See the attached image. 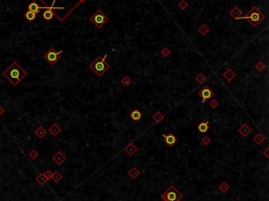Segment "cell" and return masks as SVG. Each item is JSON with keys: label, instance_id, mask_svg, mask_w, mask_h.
Listing matches in <instances>:
<instances>
[{"label": "cell", "instance_id": "cell-25", "mask_svg": "<svg viewBox=\"0 0 269 201\" xmlns=\"http://www.w3.org/2000/svg\"><path fill=\"white\" fill-rule=\"evenodd\" d=\"M52 179L54 180V182H56V183H58L59 181L62 179V175L60 174V173L58 172V171H56V172L53 173V177H52Z\"/></svg>", "mask_w": 269, "mask_h": 201}, {"label": "cell", "instance_id": "cell-3", "mask_svg": "<svg viewBox=\"0 0 269 201\" xmlns=\"http://www.w3.org/2000/svg\"><path fill=\"white\" fill-rule=\"evenodd\" d=\"M264 18L265 16L261 13L258 7H252L251 11L249 12L246 16H244V17H238L236 19H246V20H248L250 22V24H252L254 27H256Z\"/></svg>", "mask_w": 269, "mask_h": 201}, {"label": "cell", "instance_id": "cell-18", "mask_svg": "<svg viewBox=\"0 0 269 201\" xmlns=\"http://www.w3.org/2000/svg\"><path fill=\"white\" fill-rule=\"evenodd\" d=\"M35 135L38 137V138L42 139L43 137H44L45 135H46V130H45V129H44V127H43V126H39V127H38V129H37V130L35 131Z\"/></svg>", "mask_w": 269, "mask_h": 201}, {"label": "cell", "instance_id": "cell-32", "mask_svg": "<svg viewBox=\"0 0 269 201\" xmlns=\"http://www.w3.org/2000/svg\"><path fill=\"white\" fill-rule=\"evenodd\" d=\"M43 174H44V176H45V178H46L47 181L52 180V177H53V173H52L51 171H46V172L43 173Z\"/></svg>", "mask_w": 269, "mask_h": 201}, {"label": "cell", "instance_id": "cell-7", "mask_svg": "<svg viewBox=\"0 0 269 201\" xmlns=\"http://www.w3.org/2000/svg\"><path fill=\"white\" fill-rule=\"evenodd\" d=\"M199 95H200V97L202 98V102L204 103L206 100H208V99H211L212 97H214V92L211 91L210 89H209L208 86H205L204 89H202L200 91V93H199Z\"/></svg>", "mask_w": 269, "mask_h": 201}, {"label": "cell", "instance_id": "cell-19", "mask_svg": "<svg viewBox=\"0 0 269 201\" xmlns=\"http://www.w3.org/2000/svg\"><path fill=\"white\" fill-rule=\"evenodd\" d=\"M36 181H37V182L40 184V185H45V184H46V182H47L46 178H45V176H44V174H43V173H41V174H39L37 177H36Z\"/></svg>", "mask_w": 269, "mask_h": 201}, {"label": "cell", "instance_id": "cell-13", "mask_svg": "<svg viewBox=\"0 0 269 201\" xmlns=\"http://www.w3.org/2000/svg\"><path fill=\"white\" fill-rule=\"evenodd\" d=\"M239 133H240L243 137H247L250 133H251V129L244 123V124H242V126L239 129Z\"/></svg>", "mask_w": 269, "mask_h": 201}, {"label": "cell", "instance_id": "cell-35", "mask_svg": "<svg viewBox=\"0 0 269 201\" xmlns=\"http://www.w3.org/2000/svg\"><path fill=\"white\" fill-rule=\"evenodd\" d=\"M3 113H4V109H3V107L0 105V116H2Z\"/></svg>", "mask_w": 269, "mask_h": 201}, {"label": "cell", "instance_id": "cell-16", "mask_svg": "<svg viewBox=\"0 0 269 201\" xmlns=\"http://www.w3.org/2000/svg\"><path fill=\"white\" fill-rule=\"evenodd\" d=\"M27 9H29V12H33V13H35V14H38L39 12L41 11V9H43V7H39V5H38L36 2H32L31 4L27 7Z\"/></svg>", "mask_w": 269, "mask_h": 201}, {"label": "cell", "instance_id": "cell-22", "mask_svg": "<svg viewBox=\"0 0 269 201\" xmlns=\"http://www.w3.org/2000/svg\"><path fill=\"white\" fill-rule=\"evenodd\" d=\"M265 140H266V137H265L264 135H262V134H256V137H254V142H256L258 145L262 144V143L264 142Z\"/></svg>", "mask_w": 269, "mask_h": 201}, {"label": "cell", "instance_id": "cell-14", "mask_svg": "<svg viewBox=\"0 0 269 201\" xmlns=\"http://www.w3.org/2000/svg\"><path fill=\"white\" fill-rule=\"evenodd\" d=\"M223 77H224L225 79H226L228 82H230V81L232 80V79L236 77V74H234V72L232 71L231 69H227L226 71L224 72V74H223Z\"/></svg>", "mask_w": 269, "mask_h": 201}, {"label": "cell", "instance_id": "cell-17", "mask_svg": "<svg viewBox=\"0 0 269 201\" xmlns=\"http://www.w3.org/2000/svg\"><path fill=\"white\" fill-rule=\"evenodd\" d=\"M130 118L133 119V121H139L141 118H142V113H141L139 109H133V112L130 113Z\"/></svg>", "mask_w": 269, "mask_h": 201}, {"label": "cell", "instance_id": "cell-34", "mask_svg": "<svg viewBox=\"0 0 269 201\" xmlns=\"http://www.w3.org/2000/svg\"><path fill=\"white\" fill-rule=\"evenodd\" d=\"M199 31H200V32H201V33H202V34H203V35H205V34H206V33H207V31H208V29H207V27H201V29H200V30H199Z\"/></svg>", "mask_w": 269, "mask_h": 201}, {"label": "cell", "instance_id": "cell-11", "mask_svg": "<svg viewBox=\"0 0 269 201\" xmlns=\"http://www.w3.org/2000/svg\"><path fill=\"white\" fill-rule=\"evenodd\" d=\"M124 152L126 153L128 156H133V155L138 152V148H137L136 144H135L133 142H130L128 145H127V146H125Z\"/></svg>", "mask_w": 269, "mask_h": 201}, {"label": "cell", "instance_id": "cell-30", "mask_svg": "<svg viewBox=\"0 0 269 201\" xmlns=\"http://www.w3.org/2000/svg\"><path fill=\"white\" fill-rule=\"evenodd\" d=\"M29 158H31L32 160H35V159L39 156V153H38L37 151H32V152L29 153Z\"/></svg>", "mask_w": 269, "mask_h": 201}, {"label": "cell", "instance_id": "cell-9", "mask_svg": "<svg viewBox=\"0 0 269 201\" xmlns=\"http://www.w3.org/2000/svg\"><path fill=\"white\" fill-rule=\"evenodd\" d=\"M162 137H163V139H164L165 144L168 145V146H174V145L177 143V141H178V138H177V136H175L174 134L162 135Z\"/></svg>", "mask_w": 269, "mask_h": 201}, {"label": "cell", "instance_id": "cell-31", "mask_svg": "<svg viewBox=\"0 0 269 201\" xmlns=\"http://www.w3.org/2000/svg\"><path fill=\"white\" fill-rule=\"evenodd\" d=\"M201 142H202V144H204V145H208L209 143L211 142V140H210V138H209L208 136H204Z\"/></svg>", "mask_w": 269, "mask_h": 201}, {"label": "cell", "instance_id": "cell-36", "mask_svg": "<svg viewBox=\"0 0 269 201\" xmlns=\"http://www.w3.org/2000/svg\"><path fill=\"white\" fill-rule=\"evenodd\" d=\"M265 156H266V158H268V149H266V150H265Z\"/></svg>", "mask_w": 269, "mask_h": 201}, {"label": "cell", "instance_id": "cell-21", "mask_svg": "<svg viewBox=\"0 0 269 201\" xmlns=\"http://www.w3.org/2000/svg\"><path fill=\"white\" fill-rule=\"evenodd\" d=\"M163 119H164V116H163V114H161L160 111H157V112L155 113V115L153 116V120L156 123H160Z\"/></svg>", "mask_w": 269, "mask_h": 201}, {"label": "cell", "instance_id": "cell-8", "mask_svg": "<svg viewBox=\"0 0 269 201\" xmlns=\"http://www.w3.org/2000/svg\"><path fill=\"white\" fill-rule=\"evenodd\" d=\"M55 2H56V0H54V1H53V4H52V7H46V10H45V11L43 12L42 17L44 18L45 20H51V19L54 17V16H56L55 14H54V12H53V10H54V9H56V10H62V9H63V7H54V3H55ZM56 17H57V16H56Z\"/></svg>", "mask_w": 269, "mask_h": 201}, {"label": "cell", "instance_id": "cell-12", "mask_svg": "<svg viewBox=\"0 0 269 201\" xmlns=\"http://www.w3.org/2000/svg\"><path fill=\"white\" fill-rule=\"evenodd\" d=\"M60 132H61V127L59 126L57 123H54V124H52L51 126H49V133L52 135V136H54V137H56L57 135L60 134Z\"/></svg>", "mask_w": 269, "mask_h": 201}, {"label": "cell", "instance_id": "cell-27", "mask_svg": "<svg viewBox=\"0 0 269 201\" xmlns=\"http://www.w3.org/2000/svg\"><path fill=\"white\" fill-rule=\"evenodd\" d=\"M196 80L198 81L199 83H201V84H202L203 82H205V81H206V76H205L203 73H200V74H198L196 76Z\"/></svg>", "mask_w": 269, "mask_h": 201}, {"label": "cell", "instance_id": "cell-20", "mask_svg": "<svg viewBox=\"0 0 269 201\" xmlns=\"http://www.w3.org/2000/svg\"><path fill=\"white\" fill-rule=\"evenodd\" d=\"M128 176L131 177L133 179H136L140 176V171L138 170L137 168H131L130 171L128 172Z\"/></svg>", "mask_w": 269, "mask_h": 201}, {"label": "cell", "instance_id": "cell-24", "mask_svg": "<svg viewBox=\"0 0 269 201\" xmlns=\"http://www.w3.org/2000/svg\"><path fill=\"white\" fill-rule=\"evenodd\" d=\"M121 83H122L124 86L127 87V86H129L131 83H133V80H131V79L129 78L128 76H124V77H122V78H121Z\"/></svg>", "mask_w": 269, "mask_h": 201}, {"label": "cell", "instance_id": "cell-4", "mask_svg": "<svg viewBox=\"0 0 269 201\" xmlns=\"http://www.w3.org/2000/svg\"><path fill=\"white\" fill-rule=\"evenodd\" d=\"M183 198V195L176 190L174 185H170L162 195H161V199L163 201H180Z\"/></svg>", "mask_w": 269, "mask_h": 201}, {"label": "cell", "instance_id": "cell-28", "mask_svg": "<svg viewBox=\"0 0 269 201\" xmlns=\"http://www.w3.org/2000/svg\"><path fill=\"white\" fill-rule=\"evenodd\" d=\"M265 67H266V65H265L264 62H262V61H259L258 63L256 64V69L258 72H262L265 69Z\"/></svg>", "mask_w": 269, "mask_h": 201}, {"label": "cell", "instance_id": "cell-1", "mask_svg": "<svg viewBox=\"0 0 269 201\" xmlns=\"http://www.w3.org/2000/svg\"><path fill=\"white\" fill-rule=\"evenodd\" d=\"M2 75L4 78H7V80L14 85V86H16V85L19 84V82H20L22 79L25 78L27 73L20 67V65H19V63L14 61V62L7 67V69H5V71L3 72Z\"/></svg>", "mask_w": 269, "mask_h": 201}, {"label": "cell", "instance_id": "cell-33", "mask_svg": "<svg viewBox=\"0 0 269 201\" xmlns=\"http://www.w3.org/2000/svg\"><path fill=\"white\" fill-rule=\"evenodd\" d=\"M169 54H170V51H169L167 47H164V49H163V51H161V55H162V56H164V57H167Z\"/></svg>", "mask_w": 269, "mask_h": 201}, {"label": "cell", "instance_id": "cell-29", "mask_svg": "<svg viewBox=\"0 0 269 201\" xmlns=\"http://www.w3.org/2000/svg\"><path fill=\"white\" fill-rule=\"evenodd\" d=\"M209 105H210L211 109H217L219 106V101L216 100V99H212V100L209 102Z\"/></svg>", "mask_w": 269, "mask_h": 201}, {"label": "cell", "instance_id": "cell-6", "mask_svg": "<svg viewBox=\"0 0 269 201\" xmlns=\"http://www.w3.org/2000/svg\"><path fill=\"white\" fill-rule=\"evenodd\" d=\"M61 54H62V51L56 52V50L52 47V49H49V51L44 54V56L43 57H44V59L49 63V64H55V63L60 59Z\"/></svg>", "mask_w": 269, "mask_h": 201}, {"label": "cell", "instance_id": "cell-23", "mask_svg": "<svg viewBox=\"0 0 269 201\" xmlns=\"http://www.w3.org/2000/svg\"><path fill=\"white\" fill-rule=\"evenodd\" d=\"M36 16H37V14H35V13H33V12H29V11H27V13L24 14V17H25V19H27V21H34L36 19Z\"/></svg>", "mask_w": 269, "mask_h": 201}, {"label": "cell", "instance_id": "cell-5", "mask_svg": "<svg viewBox=\"0 0 269 201\" xmlns=\"http://www.w3.org/2000/svg\"><path fill=\"white\" fill-rule=\"evenodd\" d=\"M91 21L93 23H95L96 27L100 29V27H102L103 25L108 21V18H107V16L105 15L102 11L98 10V11L96 12V13L91 17Z\"/></svg>", "mask_w": 269, "mask_h": 201}, {"label": "cell", "instance_id": "cell-26", "mask_svg": "<svg viewBox=\"0 0 269 201\" xmlns=\"http://www.w3.org/2000/svg\"><path fill=\"white\" fill-rule=\"evenodd\" d=\"M229 188H230V186H229V184L226 183V182H222V183L219 185V190H220L222 193H226L227 191L229 190Z\"/></svg>", "mask_w": 269, "mask_h": 201}, {"label": "cell", "instance_id": "cell-15", "mask_svg": "<svg viewBox=\"0 0 269 201\" xmlns=\"http://www.w3.org/2000/svg\"><path fill=\"white\" fill-rule=\"evenodd\" d=\"M209 129V124H208V121H202L200 124L198 125V131L202 134H205V133L208 131Z\"/></svg>", "mask_w": 269, "mask_h": 201}, {"label": "cell", "instance_id": "cell-10", "mask_svg": "<svg viewBox=\"0 0 269 201\" xmlns=\"http://www.w3.org/2000/svg\"><path fill=\"white\" fill-rule=\"evenodd\" d=\"M66 160V157L62 152H57L53 156V161L57 164V166H61L64 163V161Z\"/></svg>", "mask_w": 269, "mask_h": 201}, {"label": "cell", "instance_id": "cell-2", "mask_svg": "<svg viewBox=\"0 0 269 201\" xmlns=\"http://www.w3.org/2000/svg\"><path fill=\"white\" fill-rule=\"evenodd\" d=\"M106 55L104 56H99L93 61V62L89 64V69H91V72H94L97 76L102 77V75H104V73L107 71V69L111 67V65L105 61L106 59Z\"/></svg>", "mask_w": 269, "mask_h": 201}, {"label": "cell", "instance_id": "cell-37", "mask_svg": "<svg viewBox=\"0 0 269 201\" xmlns=\"http://www.w3.org/2000/svg\"><path fill=\"white\" fill-rule=\"evenodd\" d=\"M180 201H181V200H180Z\"/></svg>", "mask_w": 269, "mask_h": 201}]
</instances>
